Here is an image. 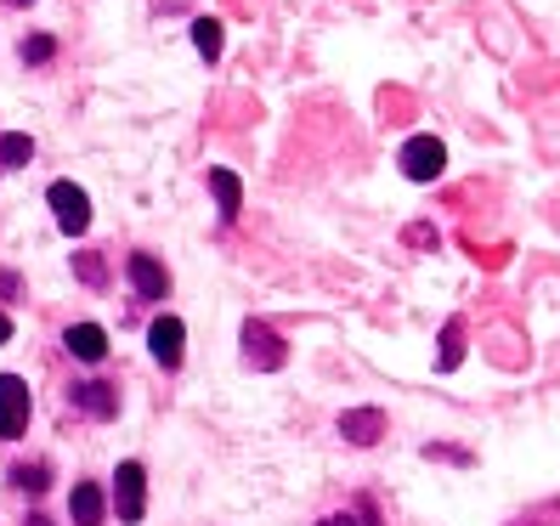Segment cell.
I'll return each instance as SVG.
<instances>
[{"mask_svg":"<svg viewBox=\"0 0 560 526\" xmlns=\"http://www.w3.org/2000/svg\"><path fill=\"white\" fill-rule=\"evenodd\" d=\"M114 510H119L125 526H137L148 515V470L137 465V458H125L119 476H114Z\"/></svg>","mask_w":560,"mask_h":526,"instance_id":"cell-1","label":"cell"},{"mask_svg":"<svg viewBox=\"0 0 560 526\" xmlns=\"http://www.w3.org/2000/svg\"><path fill=\"white\" fill-rule=\"evenodd\" d=\"M244 363H249V369H260V374H278V369L289 363L283 340H278L260 317H249V323H244Z\"/></svg>","mask_w":560,"mask_h":526,"instance_id":"cell-2","label":"cell"},{"mask_svg":"<svg viewBox=\"0 0 560 526\" xmlns=\"http://www.w3.org/2000/svg\"><path fill=\"white\" fill-rule=\"evenodd\" d=\"M51 215H57V226L69 238H80L85 226H91V199H85V187H74V182H51Z\"/></svg>","mask_w":560,"mask_h":526,"instance_id":"cell-3","label":"cell"},{"mask_svg":"<svg viewBox=\"0 0 560 526\" xmlns=\"http://www.w3.org/2000/svg\"><path fill=\"white\" fill-rule=\"evenodd\" d=\"M28 431V379L0 374V442H18Z\"/></svg>","mask_w":560,"mask_h":526,"instance_id":"cell-4","label":"cell"},{"mask_svg":"<svg viewBox=\"0 0 560 526\" xmlns=\"http://www.w3.org/2000/svg\"><path fill=\"white\" fill-rule=\"evenodd\" d=\"M447 171V148L436 137H408L402 142V176L408 182H436Z\"/></svg>","mask_w":560,"mask_h":526,"instance_id":"cell-5","label":"cell"},{"mask_svg":"<svg viewBox=\"0 0 560 526\" xmlns=\"http://www.w3.org/2000/svg\"><path fill=\"white\" fill-rule=\"evenodd\" d=\"M182 340H187V328H182V317H153V328H148V351H153V363L159 369H182Z\"/></svg>","mask_w":560,"mask_h":526,"instance_id":"cell-6","label":"cell"},{"mask_svg":"<svg viewBox=\"0 0 560 526\" xmlns=\"http://www.w3.org/2000/svg\"><path fill=\"white\" fill-rule=\"evenodd\" d=\"M340 436H346L351 447H374V442L385 436V413H380V408H346V413H340Z\"/></svg>","mask_w":560,"mask_h":526,"instance_id":"cell-7","label":"cell"},{"mask_svg":"<svg viewBox=\"0 0 560 526\" xmlns=\"http://www.w3.org/2000/svg\"><path fill=\"white\" fill-rule=\"evenodd\" d=\"M125 272H130V283H137L142 301H164V294H171V272H164L153 255H130Z\"/></svg>","mask_w":560,"mask_h":526,"instance_id":"cell-8","label":"cell"},{"mask_svg":"<svg viewBox=\"0 0 560 526\" xmlns=\"http://www.w3.org/2000/svg\"><path fill=\"white\" fill-rule=\"evenodd\" d=\"M69 515H74V526H103V515H108L103 487H96V481H80V487L69 492Z\"/></svg>","mask_w":560,"mask_h":526,"instance_id":"cell-9","label":"cell"},{"mask_svg":"<svg viewBox=\"0 0 560 526\" xmlns=\"http://www.w3.org/2000/svg\"><path fill=\"white\" fill-rule=\"evenodd\" d=\"M74 408H85L91 419H114L119 413V390L103 385V379H85V385H74Z\"/></svg>","mask_w":560,"mask_h":526,"instance_id":"cell-10","label":"cell"},{"mask_svg":"<svg viewBox=\"0 0 560 526\" xmlns=\"http://www.w3.org/2000/svg\"><path fill=\"white\" fill-rule=\"evenodd\" d=\"M62 346H69L80 363H103V356H108V335L96 323H74L69 335H62Z\"/></svg>","mask_w":560,"mask_h":526,"instance_id":"cell-11","label":"cell"},{"mask_svg":"<svg viewBox=\"0 0 560 526\" xmlns=\"http://www.w3.org/2000/svg\"><path fill=\"white\" fill-rule=\"evenodd\" d=\"M210 192H215V204H221V221H238L244 210V182L233 171H210Z\"/></svg>","mask_w":560,"mask_h":526,"instance_id":"cell-12","label":"cell"},{"mask_svg":"<svg viewBox=\"0 0 560 526\" xmlns=\"http://www.w3.org/2000/svg\"><path fill=\"white\" fill-rule=\"evenodd\" d=\"M28 159H35V137H23V130H0V171H23Z\"/></svg>","mask_w":560,"mask_h":526,"instance_id":"cell-13","label":"cell"},{"mask_svg":"<svg viewBox=\"0 0 560 526\" xmlns=\"http://www.w3.org/2000/svg\"><path fill=\"white\" fill-rule=\"evenodd\" d=\"M458 363H465V323H447L442 328V369H458Z\"/></svg>","mask_w":560,"mask_h":526,"instance_id":"cell-14","label":"cell"},{"mask_svg":"<svg viewBox=\"0 0 560 526\" xmlns=\"http://www.w3.org/2000/svg\"><path fill=\"white\" fill-rule=\"evenodd\" d=\"M192 46H199V57H221V23L215 17H199V23H192Z\"/></svg>","mask_w":560,"mask_h":526,"instance_id":"cell-15","label":"cell"},{"mask_svg":"<svg viewBox=\"0 0 560 526\" xmlns=\"http://www.w3.org/2000/svg\"><path fill=\"white\" fill-rule=\"evenodd\" d=\"M12 481H18L23 492H46V465H18Z\"/></svg>","mask_w":560,"mask_h":526,"instance_id":"cell-16","label":"cell"},{"mask_svg":"<svg viewBox=\"0 0 560 526\" xmlns=\"http://www.w3.org/2000/svg\"><path fill=\"white\" fill-rule=\"evenodd\" d=\"M51 51H57V46H51L46 35H35V40H23V62H46Z\"/></svg>","mask_w":560,"mask_h":526,"instance_id":"cell-17","label":"cell"},{"mask_svg":"<svg viewBox=\"0 0 560 526\" xmlns=\"http://www.w3.org/2000/svg\"><path fill=\"white\" fill-rule=\"evenodd\" d=\"M80 278H85V283H103V260H96V255H80Z\"/></svg>","mask_w":560,"mask_h":526,"instance_id":"cell-18","label":"cell"},{"mask_svg":"<svg viewBox=\"0 0 560 526\" xmlns=\"http://www.w3.org/2000/svg\"><path fill=\"white\" fill-rule=\"evenodd\" d=\"M7 340H12V317H7V312H0V346H7Z\"/></svg>","mask_w":560,"mask_h":526,"instance_id":"cell-19","label":"cell"},{"mask_svg":"<svg viewBox=\"0 0 560 526\" xmlns=\"http://www.w3.org/2000/svg\"><path fill=\"white\" fill-rule=\"evenodd\" d=\"M317 526H357L351 515H328V521H317Z\"/></svg>","mask_w":560,"mask_h":526,"instance_id":"cell-20","label":"cell"},{"mask_svg":"<svg viewBox=\"0 0 560 526\" xmlns=\"http://www.w3.org/2000/svg\"><path fill=\"white\" fill-rule=\"evenodd\" d=\"M28 526H51V521H46V515H28Z\"/></svg>","mask_w":560,"mask_h":526,"instance_id":"cell-21","label":"cell"},{"mask_svg":"<svg viewBox=\"0 0 560 526\" xmlns=\"http://www.w3.org/2000/svg\"><path fill=\"white\" fill-rule=\"evenodd\" d=\"M12 7H28V0H12Z\"/></svg>","mask_w":560,"mask_h":526,"instance_id":"cell-22","label":"cell"}]
</instances>
